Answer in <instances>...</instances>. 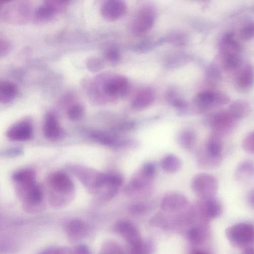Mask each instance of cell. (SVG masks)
Segmentation results:
<instances>
[{
  "instance_id": "33",
  "label": "cell",
  "mask_w": 254,
  "mask_h": 254,
  "mask_svg": "<svg viewBox=\"0 0 254 254\" xmlns=\"http://www.w3.org/2000/svg\"><path fill=\"white\" fill-rule=\"evenodd\" d=\"M83 107L80 104H76L72 105L67 111L69 118L73 121L78 120L84 114Z\"/></svg>"
},
{
  "instance_id": "20",
  "label": "cell",
  "mask_w": 254,
  "mask_h": 254,
  "mask_svg": "<svg viewBox=\"0 0 254 254\" xmlns=\"http://www.w3.org/2000/svg\"><path fill=\"white\" fill-rule=\"evenodd\" d=\"M177 141L182 148L187 151H191L196 144V133L192 129L184 128L178 133Z\"/></svg>"
},
{
  "instance_id": "3",
  "label": "cell",
  "mask_w": 254,
  "mask_h": 254,
  "mask_svg": "<svg viewBox=\"0 0 254 254\" xmlns=\"http://www.w3.org/2000/svg\"><path fill=\"white\" fill-rule=\"evenodd\" d=\"M191 188L200 198L206 199L214 196L218 189V183L215 176L205 173L195 175L191 180Z\"/></svg>"
},
{
  "instance_id": "18",
  "label": "cell",
  "mask_w": 254,
  "mask_h": 254,
  "mask_svg": "<svg viewBox=\"0 0 254 254\" xmlns=\"http://www.w3.org/2000/svg\"><path fill=\"white\" fill-rule=\"evenodd\" d=\"M227 111L234 119L238 121L249 115L251 106L247 101L239 99L231 103Z\"/></svg>"
},
{
  "instance_id": "1",
  "label": "cell",
  "mask_w": 254,
  "mask_h": 254,
  "mask_svg": "<svg viewBox=\"0 0 254 254\" xmlns=\"http://www.w3.org/2000/svg\"><path fill=\"white\" fill-rule=\"evenodd\" d=\"M204 124L211 128L212 132L222 137L230 135L236 128L238 121L227 110H220L207 115Z\"/></svg>"
},
{
  "instance_id": "32",
  "label": "cell",
  "mask_w": 254,
  "mask_h": 254,
  "mask_svg": "<svg viewBox=\"0 0 254 254\" xmlns=\"http://www.w3.org/2000/svg\"><path fill=\"white\" fill-rule=\"evenodd\" d=\"M91 136L94 140L103 145H111L115 142L114 138L105 133L93 131L91 133Z\"/></svg>"
},
{
  "instance_id": "31",
  "label": "cell",
  "mask_w": 254,
  "mask_h": 254,
  "mask_svg": "<svg viewBox=\"0 0 254 254\" xmlns=\"http://www.w3.org/2000/svg\"><path fill=\"white\" fill-rule=\"evenodd\" d=\"M241 63V54L232 55L224 57V66L227 70H235L240 65Z\"/></svg>"
},
{
  "instance_id": "23",
  "label": "cell",
  "mask_w": 254,
  "mask_h": 254,
  "mask_svg": "<svg viewBox=\"0 0 254 254\" xmlns=\"http://www.w3.org/2000/svg\"><path fill=\"white\" fill-rule=\"evenodd\" d=\"M236 82L238 87L243 90L252 87L254 83V70L251 65H246L241 69L237 75Z\"/></svg>"
},
{
  "instance_id": "44",
  "label": "cell",
  "mask_w": 254,
  "mask_h": 254,
  "mask_svg": "<svg viewBox=\"0 0 254 254\" xmlns=\"http://www.w3.org/2000/svg\"><path fill=\"white\" fill-rule=\"evenodd\" d=\"M243 254H254V251L253 249L250 248L246 250Z\"/></svg>"
},
{
  "instance_id": "28",
  "label": "cell",
  "mask_w": 254,
  "mask_h": 254,
  "mask_svg": "<svg viewBox=\"0 0 254 254\" xmlns=\"http://www.w3.org/2000/svg\"><path fill=\"white\" fill-rule=\"evenodd\" d=\"M12 178L16 184L33 182H35V173L31 170H22L15 172Z\"/></svg>"
},
{
  "instance_id": "19",
  "label": "cell",
  "mask_w": 254,
  "mask_h": 254,
  "mask_svg": "<svg viewBox=\"0 0 254 254\" xmlns=\"http://www.w3.org/2000/svg\"><path fill=\"white\" fill-rule=\"evenodd\" d=\"M45 136L52 140L57 139L62 136L63 132L56 117L52 114L47 115L44 126Z\"/></svg>"
},
{
  "instance_id": "9",
  "label": "cell",
  "mask_w": 254,
  "mask_h": 254,
  "mask_svg": "<svg viewBox=\"0 0 254 254\" xmlns=\"http://www.w3.org/2000/svg\"><path fill=\"white\" fill-rule=\"evenodd\" d=\"M128 81L124 76L117 75L107 80L103 85L104 93L110 97L125 95L128 90Z\"/></svg>"
},
{
  "instance_id": "26",
  "label": "cell",
  "mask_w": 254,
  "mask_h": 254,
  "mask_svg": "<svg viewBox=\"0 0 254 254\" xmlns=\"http://www.w3.org/2000/svg\"><path fill=\"white\" fill-rule=\"evenodd\" d=\"M223 138L211 132L204 146L210 153L217 156H223L222 152L224 147Z\"/></svg>"
},
{
  "instance_id": "4",
  "label": "cell",
  "mask_w": 254,
  "mask_h": 254,
  "mask_svg": "<svg viewBox=\"0 0 254 254\" xmlns=\"http://www.w3.org/2000/svg\"><path fill=\"white\" fill-rule=\"evenodd\" d=\"M16 191L18 197L24 201L28 207L39 204L42 199V192L35 182L16 184Z\"/></svg>"
},
{
  "instance_id": "30",
  "label": "cell",
  "mask_w": 254,
  "mask_h": 254,
  "mask_svg": "<svg viewBox=\"0 0 254 254\" xmlns=\"http://www.w3.org/2000/svg\"><path fill=\"white\" fill-rule=\"evenodd\" d=\"M205 79L212 85H216L219 83L221 79V75L217 67L211 66L208 68L206 71Z\"/></svg>"
},
{
  "instance_id": "27",
  "label": "cell",
  "mask_w": 254,
  "mask_h": 254,
  "mask_svg": "<svg viewBox=\"0 0 254 254\" xmlns=\"http://www.w3.org/2000/svg\"><path fill=\"white\" fill-rule=\"evenodd\" d=\"M204 200V209L208 217L215 218L221 213L222 207L217 199L213 197Z\"/></svg>"
},
{
  "instance_id": "5",
  "label": "cell",
  "mask_w": 254,
  "mask_h": 254,
  "mask_svg": "<svg viewBox=\"0 0 254 254\" xmlns=\"http://www.w3.org/2000/svg\"><path fill=\"white\" fill-rule=\"evenodd\" d=\"M29 6L24 1L14 2L3 11V17L7 22L14 24H23L29 19Z\"/></svg>"
},
{
  "instance_id": "17",
  "label": "cell",
  "mask_w": 254,
  "mask_h": 254,
  "mask_svg": "<svg viewBox=\"0 0 254 254\" xmlns=\"http://www.w3.org/2000/svg\"><path fill=\"white\" fill-rule=\"evenodd\" d=\"M254 175V163L250 160H246L239 164L235 171V178L240 184H249Z\"/></svg>"
},
{
  "instance_id": "13",
  "label": "cell",
  "mask_w": 254,
  "mask_h": 254,
  "mask_svg": "<svg viewBox=\"0 0 254 254\" xmlns=\"http://www.w3.org/2000/svg\"><path fill=\"white\" fill-rule=\"evenodd\" d=\"M32 134L30 123L22 121L11 126L7 131V137L12 140L24 141L29 139Z\"/></svg>"
},
{
  "instance_id": "8",
  "label": "cell",
  "mask_w": 254,
  "mask_h": 254,
  "mask_svg": "<svg viewBox=\"0 0 254 254\" xmlns=\"http://www.w3.org/2000/svg\"><path fill=\"white\" fill-rule=\"evenodd\" d=\"M228 238L238 244H246L253 239V226L247 223H239L229 228L226 230Z\"/></svg>"
},
{
  "instance_id": "6",
  "label": "cell",
  "mask_w": 254,
  "mask_h": 254,
  "mask_svg": "<svg viewBox=\"0 0 254 254\" xmlns=\"http://www.w3.org/2000/svg\"><path fill=\"white\" fill-rule=\"evenodd\" d=\"M155 20L154 10L150 7L141 8L136 13L132 23V29L136 34L149 31L153 26Z\"/></svg>"
},
{
  "instance_id": "46",
  "label": "cell",
  "mask_w": 254,
  "mask_h": 254,
  "mask_svg": "<svg viewBox=\"0 0 254 254\" xmlns=\"http://www.w3.org/2000/svg\"><path fill=\"white\" fill-rule=\"evenodd\" d=\"M4 1H2V0H0V7L1 5V4H2L3 2H4Z\"/></svg>"
},
{
  "instance_id": "16",
  "label": "cell",
  "mask_w": 254,
  "mask_h": 254,
  "mask_svg": "<svg viewBox=\"0 0 254 254\" xmlns=\"http://www.w3.org/2000/svg\"><path fill=\"white\" fill-rule=\"evenodd\" d=\"M66 231L70 241H77L86 236L88 232V227L83 220L75 219L70 221L67 224Z\"/></svg>"
},
{
  "instance_id": "42",
  "label": "cell",
  "mask_w": 254,
  "mask_h": 254,
  "mask_svg": "<svg viewBox=\"0 0 254 254\" xmlns=\"http://www.w3.org/2000/svg\"><path fill=\"white\" fill-rule=\"evenodd\" d=\"M132 211L135 213H140L144 211L145 209V206L141 204H138L133 205L131 208Z\"/></svg>"
},
{
  "instance_id": "25",
  "label": "cell",
  "mask_w": 254,
  "mask_h": 254,
  "mask_svg": "<svg viewBox=\"0 0 254 254\" xmlns=\"http://www.w3.org/2000/svg\"><path fill=\"white\" fill-rule=\"evenodd\" d=\"M16 86L9 81L0 82V103L6 104L12 101L17 94Z\"/></svg>"
},
{
  "instance_id": "10",
  "label": "cell",
  "mask_w": 254,
  "mask_h": 254,
  "mask_svg": "<svg viewBox=\"0 0 254 254\" xmlns=\"http://www.w3.org/2000/svg\"><path fill=\"white\" fill-rule=\"evenodd\" d=\"M127 10V4L123 1L118 0L105 1L101 7V15L108 21L119 19L126 13Z\"/></svg>"
},
{
  "instance_id": "45",
  "label": "cell",
  "mask_w": 254,
  "mask_h": 254,
  "mask_svg": "<svg viewBox=\"0 0 254 254\" xmlns=\"http://www.w3.org/2000/svg\"><path fill=\"white\" fill-rule=\"evenodd\" d=\"M195 254H204V253L201 252H197Z\"/></svg>"
},
{
  "instance_id": "29",
  "label": "cell",
  "mask_w": 254,
  "mask_h": 254,
  "mask_svg": "<svg viewBox=\"0 0 254 254\" xmlns=\"http://www.w3.org/2000/svg\"><path fill=\"white\" fill-rule=\"evenodd\" d=\"M99 254H126L122 247L113 241L105 242L102 246Z\"/></svg>"
},
{
  "instance_id": "11",
  "label": "cell",
  "mask_w": 254,
  "mask_h": 254,
  "mask_svg": "<svg viewBox=\"0 0 254 254\" xmlns=\"http://www.w3.org/2000/svg\"><path fill=\"white\" fill-rule=\"evenodd\" d=\"M67 5L64 0L46 1L36 10L35 16L40 21L48 20L55 14L64 10Z\"/></svg>"
},
{
  "instance_id": "37",
  "label": "cell",
  "mask_w": 254,
  "mask_h": 254,
  "mask_svg": "<svg viewBox=\"0 0 254 254\" xmlns=\"http://www.w3.org/2000/svg\"><path fill=\"white\" fill-rule=\"evenodd\" d=\"M121 58L120 52L116 49L111 48L105 53V59L111 64L118 63Z\"/></svg>"
},
{
  "instance_id": "15",
  "label": "cell",
  "mask_w": 254,
  "mask_h": 254,
  "mask_svg": "<svg viewBox=\"0 0 254 254\" xmlns=\"http://www.w3.org/2000/svg\"><path fill=\"white\" fill-rule=\"evenodd\" d=\"M49 183L56 191L65 193L71 191L73 184L67 176L62 172L54 173L50 177Z\"/></svg>"
},
{
  "instance_id": "34",
  "label": "cell",
  "mask_w": 254,
  "mask_h": 254,
  "mask_svg": "<svg viewBox=\"0 0 254 254\" xmlns=\"http://www.w3.org/2000/svg\"><path fill=\"white\" fill-rule=\"evenodd\" d=\"M242 147L247 153L254 154V135L251 131L247 134L242 141Z\"/></svg>"
},
{
  "instance_id": "40",
  "label": "cell",
  "mask_w": 254,
  "mask_h": 254,
  "mask_svg": "<svg viewBox=\"0 0 254 254\" xmlns=\"http://www.w3.org/2000/svg\"><path fill=\"white\" fill-rule=\"evenodd\" d=\"M10 46L6 41L0 39V57L3 56L9 51Z\"/></svg>"
},
{
  "instance_id": "43",
  "label": "cell",
  "mask_w": 254,
  "mask_h": 254,
  "mask_svg": "<svg viewBox=\"0 0 254 254\" xmlns=\"http://www.w3.org/2000/svg\"><path fill=\"white\" fill-rule=\"evenodd\" d=\"M248 200L253 205L254 204V190H252L249 192L247 195Z\"/></svg>"
},
{
  "instance_id": "41",
  "label": "cell",
  "mask_w": 254,
  "mask_h": 254,
  "mask_svg": "<svg viewBox=\"0 0 254 254\" xmlns=\"http://www.w3.org/2000/svg\"><path fill=\"white\" fill-rule=\"evenodd\" d=\"M189 236L190 239L193 241H197L199 238V233L197 229L192 228L189 232Z\"/></svg>"
},
{
  "instance_id": "35",
  "label": "cell",
  "mask_w": 254,
  "mask_h": 254,
  "mask_svg": "<svg viewBox=\"0 0 254 254\" xmlns=\"http://www.w3.org/2000/svg\"><path fill=\"white\" fill-rule=\"evenodd\" d=\"M86 65L88 69L92 72L99 71L104 66L103 61L95 57L89 58L86 62Z\"/></svg>"
},
{
  "instance_id": "39",
  "label": "cell",
  "mask_w": 254,
  "mask_h": 254,
  "mask_svg": "<svg viewBox=\"0 0 254 254\" xmlns=\"http://www.w3.org/2000/svg\"><path fill=\"white\" fill-rule=\"evenodd\" d=\"M73 254H91L89 248L84 244L77 245L72 251Z\"/></svg>"
},
{
  "instance_id": "22",
  "label": "cell",
  "mask_w": 254,
  "mask_h": 254,
  "mask_svg": "<svg viewBox=\"0 0 254 254\" xmlns=\"http://www.w3.org/2000/svg\"><path fill=\"white\" fill-rule=\"evenodd\" d=\"M165 97L168 102L178 110L180 115L185 116L189 113L188 104L175 90H169Z\"/></svg>"
},
{
  "instance_id": "12",
  "label": "cell",
  "mask_w": 254,
  "mask_h": 254,
  "mask_svg": "<svg viewBox=\"0 0 254 254\" xmlns=\"http://www.w3.org/2000/svg\"><path fill=\"white\" fill-rule=\"evenodd\" d=\"M222 157L210 153L203 146L196 153V165L202 169H214L221 164Z\"/></svg>"
},
{
  "instance_id": "7",
  "label": "cell",
  "mask_w": 254,
  "mask_h": 254,
  "mask_svg": "<svg viewBox=\"0 0 254 254\" xmlns=\"http://www.w3.org/2000/svg\"><path fill=\"white\" fill-rule=\"evenodd\" d=\"M114 230L117 234L127 243L130 248L142 242L136 227L128 220H122L117 222Z\"/></svg>"
},
{
  "instance_id": "36",
  "label": "cell",
  "mask_w": 254,
  "mask_h": 254,
  "mask_svg": "<svg viewBox=\"0 0 254 254\" xmlns=\"http://www.w3.org/2000/svg\"><path fill=\"white\" fill-rule=\"evenodd\" d=\"M254 33L253 23H249L245 25L240 31V37L244 41L251 40Z\"/></svg>"
},
{
  "instance_id": "21",
  "label": "cell",
  "mask_w": 254,
  "mask_h": 254,
  "mask_svg": "<svg viewBox=\"0 0 254 254\" xmlns=\"http://www.w3.org/2000/svg\"><path fill=\"white\" fill-rule=\"evenodd\" d=\"M155 93L151 88H146L140 91L134 98L132 106L133 108L142 110L147 108L153 102Z\"/></svg>"
},
{
  "instance_id": "2",
  "label": "cell",
  "mask_w": 254,
  "mask_h": 254,
  "mask_svg": "<svg viewBox=\"0 0 254 254\" xmlns=\"http://www.w3.org/2000/svg\"><path fill=\"white\" fill-rule=\"evenodd\" d=\"M229 101V97L224 93L205 90L197 93L192 103L194 113H202L223 106Z\"/></svg>"
},
{
  "instance_id": "38",
  "label": "cell",
  "mask_w": 254,
  "mask_h": 254,
  "mask_svg": "<svg viewBox=\"0 0 254 254\" xmlns=\"http://www.w3.org/2000/svg\"><path fill=\"white\" fill-rule=\"evenodd\" d=\"M41 254H73L72 251L67 247H54L48 249Z\"/></svg>"
},
{
  "instance_id": "24",
  "label": "cell",
  "mask_w": 254,
  "mask_h": 254,
  "mask_svg": "<svg viewBox=\"0 0 254 254\" xmlns=\"http://www.w3.org/2000/svg\"><path fill=\"white\" fill-rule=\"evenodd\" d=\"M160 166L164 172L171 174L175 173L181 169L182 162L175 155L169 154L162 158Z\"/></svg>"
},
{
  "instance_id": "14",
  "label": "cell",
  "mask_w": 254,
  "mask_h": 254,
  "mask_svg": "<svg viewBox=\"0 0 254 254\" xmlns=\"http://www.w3.org/2000/svg\"><path fill=\"white\" fill-rule=\"evenodd\" d=\"M188 203L186 197L178 192H171L167 194L162 198L161 207L167 211H174L185 207Z\"/></svg>"
}]
</instances>
